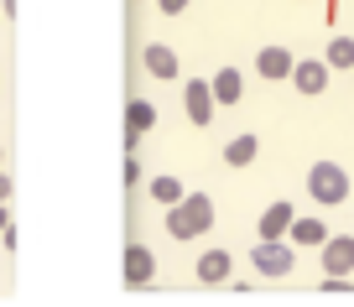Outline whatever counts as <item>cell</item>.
Segmentation results:
<instances>
[{
	"instance_id": "30bf717a",
	"label": "cell",
	"mask_w": 354,
	"mask_h": 307,
	"mask_svg": "<svg viewBox=\"0 0 354 307\" xmlns=\"http://www.w3.org/2000/svg\"><path fill=\"white\" fill-rule=\"evenodd\" d=\"M209 89H214V99H219V104H240V99H245V78H240V68H219V73L209 78Z\"/></svg>"
},
{
	"instance_id": "277c9868",
	"label": "cell",
	"mask_w": 354,
	"mask_h": 307,
	"mask_svg": "<svg viewBox=\"0 0 354 307\" xmlns=\"http://www.w3.org/2000/svg\"><path fill=\"white\" fill-rule=\"evenodd\" d=\"M183 104H188V120H193V125H209L214 110H219V99H214V89L203 84V78H188V89H183Z\"/></svg>"
},
{
	"instance_id": "e0dca14e",
	"label": "cell",
	"mask_w": 354,
	"mask_h": 307,
	"mask_svg": "<svg viewBox=\"0 0 354 307\" xmlns=\"http://www.w3.org/2000/svg\"><path fill=\"white\" fill-rule=\"evenodd\" d=\"M323 63H328V68H344V73H349V68H354V37H333L328 53H323Z\"/></svg>"
},
{
	"instance_id": "5bb4252c",
	"label": "cell",
	"mask_w": 354,
	"mask_h": 307,
	"mask_svg": "<svg viewBox=\"0 0 354 307\" xmlns=\"http://www.w3.org/2000/svg\"><path fill=\"white\" fill-rule=\"evenodd\" d=\"M156 125V104H146V99H131V104H125V131H151Z\"/></svg>"
},
{
	"instance_id": "3957f363",
	"label": "cell",
	"mask_w": 354,
	"mask_h": 307,
	"mask_svg": "<svg viewBox=\"0 0 354 307\" xmlns=\"http://www.w3.org/2000/svg\"><path fill=\"white\" fill-rule=\"evenodd\" d=\"M250 266L266 276V281H281V276L297 266V255H292V245H287V240H261V245L250 250Z\"/></svg>"
},
{
	"instance_id": "52a82bcc",
	"label": "cell",
	"mask_w": 354,
	"mask_h": 307,
	"mask_svg": "<svg viewBox=\"0 0 354 307\" xmlns=\"http://www.w3.org/2000/svg\"><path fill=\"white\" fill-rule=\"evenodd\" d=\"M156 276V255L146 245H125V286H146Z\"/></svg>"
},
{
	"instance_id": "8992f818",
	"label": "cell",
	"mask_w": 354,
	"mask_h": 307,
	"mask_svg": "<svg viewBox=\"0 0 354 307\" xmlns=\"http://www.w3.org/2000/svg\"><path fill=\"white\" fill-rule=\"evenodd\" d=\"M292 84H297V94H323V89H328V63H323V57H302V63L292 68Z\"/></svg>"
},
{
	"instance_id": "cb8c5ba5",
	"label": "cell",
	"mask_w": 354,
	"mask_h": 307,
	"mask_svg": "<svg viewBox=\"0 0 354 307\" xmlns=\"http://www.w3.org/2000/svg\"><path fill=\"white\" fill-rule=\"evenodd\" d=\"M136 6H141V0H136Z\"/></svg>"
},
{
	"instance_id": "d6986e66",
	"label": "cell",
	"mask_w": 354,
	"mask_h": 307,
	"mask_svg": "<svg viewBox=\"0 0 354 307\" xmlns=\"http://www.w3.org/2000/svg\"><path fill=\"white\" fill-rule=\"evenodd\" d=\"M156 6H162V16H183L193 6V0H156Z\"/></svg>"
},
{
	"instance_id": "ac0fdd59",
	"label": "cell",
	"mask_w": 354,
	"mask_h": 307,
	"mask_svg": "<svg viewBox=\"0 0 354 307\" xmlns=\"http://www.w3.org/2000/svg\"><path fill=\"white\" fill-rule=\"evenodd\" d=\"M323 292H333V297L349 292V276H328V271H323Z\"/></svg>"
},
{
	"instance_id": "ffe728a7",
	"label": "cell",
	"mask_w": 354,
	"mask_h": 307,
	"mask_svg": "<svg viewBox=\"0 0 354 307\" xmlns=\"http://www.w3.org/2000/svg\"><path fill=\"white\" fill-rule=\"evenodd\" d=\"M120 177H125V183H141V167H136V156H125V167H120Z\"/></svg>"
},
{
	"instance_id": "7c38bea8",
	"label": "cell",
	"mask_w": 354,
	"mask_h": 307,
	"mask_svg": "<svg viewBox=\"0 0 354 307\" xmlns=\"http://www.w3.org/2000/svg\"><path fill=\"white\" fill-rule=\"evenodd\" d=\"M146 73L162 78V84H167V78H177V53L167 42H151V47H146Z\"/></svg>"
},
{
	"instance_id": "44dd1931",
	"label": "cell",
	"mask_w": 354,
	"mask_h": 307,
	"mask_svg": "<svg viewBox=\"0 0 354 307\" xmlns=\"http://www.w3.org/2000/svg\"><path fill=\"white\" fill-rule=\"evenodd\" d=\"M6 198H11V177L0 172V203H6Z\"/></svg>"
},
{
	"instance_id": "9a60e30c",
	"label": "cell",
	"mask_w": 354,
	"mask_h": 307,
	"mask_svg": "<svg viewBox=\"0 0 354 307\" xmlns=\"http://www.w3.org/2000/svg\"><path fill=\"white\" fill-rule=\"evenodd\" d=\"M146 187H151V198H156V203H162V209H172V203H177V198H183V193H188V187H183V177H151V183H146Z\"/></svg>"
},
{
	"instance_id": "d4e9b609",
	"label": "cell",
	"mask_w": 354,
	"mask_h": 307,
	"mask_svg": "<svg viewBox=\"0 0 354 307\" xmlns=\"http://www.w3.org/2000/svg\"><path fill=\"white\" fill-rule=\"evenodd\" d=\"M0 16H6V11H0Z\"/></svg>"
},
{
	"instance_id": "5b68a950",
	"label": "cell",
	"mask_w": 354,
	"mask_h": 307,
	"mask_svg": "<svg viewBox=\"0 0 354 307\" xmlns=\"http://www.w3.org/2000/svg\"><path fill=\"white\" fill-rule=\"evenodd\" d=\"M323 271L328 276L354 271V234H328V240H323Z\"/></svg>"
},
{
	"instance_id": "9c48e42d",
	"label": "cell",
	"mask_w": 354,
	"mask_h": 307,
	"mask_svg": "<svg viewBox=\"0 0 354 307\" xmlns=\"http://www.w3.org/2000/svg\"><path fill=\"white\" fill-rule=\"evenodd\" d=\"M292 219H297V214H292V203H271V209L261 214V224H255V230H261V240H287Z\"/></svg>"
},
{
	"instance_id": "2e32d148",
	"label": "cell",
	"mask_w": 354,
	"mask_h": 307,
	"mask_svg": "<svg viewBox=\"0 0 354 307\" xmlns=\"http://www.w3.org/2000/svg\"><path fill=\"white\" fill-rule=\"evenodd\" d=\"M255 151H261V141H255V136H234V141L224 146V162H230V167H250Z\"/></svg>"
},
{
	"instance_id": "603a6c76",
	"label": "cell",
	"mask_w": 354,
	"mask_h": 307,
	"mask_svg": "<svg viewBox=\"0 0 354 307\" xmlns=\"http://www.w3.org/2000/svg\"><path fill=\"white\" fill-rule=\"evenodd\" d=\"M0 162H6V151H0Z\"/></svg>"
},
{
	"instance_id": "4fadbf2b",
	"label": "cell",
	"mask_w": 354,
	"mask_h": 307,
	"mask_svg": "<svg viewBox=\"0 0 354 307\" xmlns=\"http://www.w3.org/2000/svg\"><path fill=\"white\" fill-rule=\"evenodd\" d=\"M287 240H292V245H318V250H323V240H328V224H323V219H292Z\"/></svg>"
},
{
	"instance_id": "484cf974",
	"label": "cell",
	"mask_w": 354,
	"mask_h": 307,
	"mask_svg": "<svg viewBox=\"0 0 354 307\" xmlns=\"http://www.w3.org/2000/svg\"><path fill=\"white\" fill-rule=\"evenodd\" d=\"M349 73H354V68H349Z\"/></svg>"
},
{
	"instance_id": "6da1fadb",
	"label": "cell",
	"mask_w": 354,
	"mask_h": 307,
	"mask_svg": "<svg viewBox=\"0 0 354 307\" xmlns=\"http://www.w3.org/2000/svg\"><path fill=\"white\" fill-rule=\"evenodd\" d=\"M203 230H214L209 193H183L172 209H167V234H172V240H198Z\"/></svg>"
},
{
	"instance_id": "7402d4cb",
	"label": "cell",
	"mask_w": 354,
	"mask_h": 307,
	"mask_svg": "<svg viewBox=\"0 0 354 307\" xmlns=\"http://www.w3.org/2000/svg\"><path fill=\"white\" fill-rule=\"evenodd\" d=\"M6 230H11V214H6V203H0V234H6Z\"/></svg>"
},
{
	"instance_id": "8fae6325",
	"label": "cell",
	"mask_w": 354,
	"mask_h": 307,
	"mask_svg": "<svg viewBox=\"0 0 354 307\" xmlns=\"http://www.w3.org/2000/svg\"><path fill=\"white\" fill-rule=\"evenodd\" d=\"M230 271H234L230 250H209V255L198 261V281H203V286H224V281H230Z\"/></svg>"
},
{
	"instance_id": "ba28073f",
	"label": "cell",
	"mask_w": 354,
	"mask_h": 307,
	"mask_svg": "<svg viewBox=\"0 0 354 307\" xmlns=\"http://www.w3.org/2000/svg\"><path fill=\"white\" fill-rule=\"evenodd\" d=\"M292 68H297V57L287 47H261L255 53V73L261 78H292Z\"/></svg>"
},
{
	"instance_id": "7a4b0ae2",
	"label": "cell",
	"mask_w": 354,
	"mask_h": 307,
	"mask_svg": "<svg viewBox=\"0 0 354 307\" xmlns=\"http://www.w3.org/2000/svg\"><path fill=\"white\" fill-rule=\"evenodd\" d=\"M308 193L333 209V203H344V198H349V172H344L339 162H313V167H308Z\"/></svg>"
}]
</instances>
